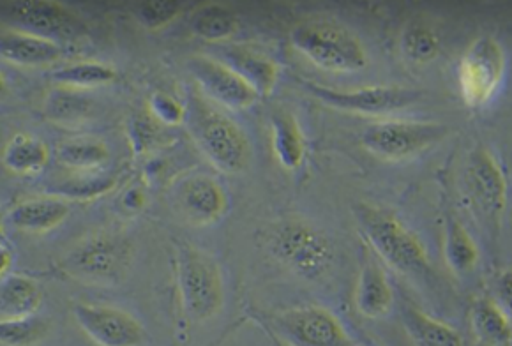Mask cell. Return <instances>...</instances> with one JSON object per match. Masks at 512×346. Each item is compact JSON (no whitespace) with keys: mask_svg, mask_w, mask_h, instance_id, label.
Instances as JSON below:
<instances>
[{"mask_svg":"<svg viewBox=\"0 0 512 346\" xmlns=\"http://www.w3.org/2000/svg\"><path fill=\"white\" fill-rule=\"evenodd\" d=\"M186 124L198 149L216 170L237 175L248 170L253 147L246 131L219 112L200 92H193L186 105Z\"/></svg>","mask_w":512,"mask_h":346,"instance_id":"6da1fadb","label":"cell"},{"mask_svg":"<svg viewBox=\"0 0 512 346\" xmlns=\"http://www.w3.org/2000/svg\"><path fill=\"white\" fill-rule=\"evenodd\" d=\"M354 212L369 248L392 271L403 276H426L430 272L426 246L394 212L371 204L357 205Z\"/></svg>","mask_w":512,"mask_h":346,"instance_id":"7a4b0ae2","label":"cell"},{"mask_svg":"<svg viewBox=\"0 0 512 346\" xmlns=\"http://www.w3.org/2000/svg\"><path fill=\"white\" fill-rule=\"evenodd\" d=\"M290 43L302 57L329 73H359L368 68V50L362 39L345 23L329 18H311L297 23Z\"/></svg>","mask_w":512,"mask_h":346,"instance_id":"3957f363","label":"cell"},{"mask_svg":"<svg viewBox=\"0 0 512 346\" xmlns=\"http://www.w3.org/2000/svg\"><path fill=\"white\" fill-rule=\"evenodd\" d=\"M267 248L279 264L308 279L317 281L334 265V246L318 226L299 218H288L271 226Z\"/></svg>","mask_w":512,"mask_h":346,"instance_id":"277c9868","label":"cell"},{"mask_svg":"<svg viewBox=\"0 0 512 346\" xmlns=\"http://www.w3.org/2000/svg\"><path fill=\"white\" fill-rule=\"evenodd\" d=\"M177 283L184 313L193 322H209L225 306V279L218 262L204 249L182 246Z\"/></svg>","mask_w":512,"mask_h":346,"instance_id":"5b68a950","label":"cell"},{"mask_svg":"<svg viewBox=\"0 0 512 346\" xmlns=\"http://www.w3.org/2000/svg\"><path fill=\"white\" fill-rule=\"evenodd\" d=\"M451 128L444 122L385 121L361 135L362 147L384 161H407L444 142Z\"/></svg>","mask_w":512,"mask_h":346,"instance_id":"8992f818","label":"cell"},{"mask_svg":"<svg viewBox=\"0 0 512 346\" xmlns=\"http://www.w3.org/2000/svg\"><path fill=\"white\" fill-rule=\"evenodd\" d=\"M505 66L504 46L497 38L484 34L474 39L458 64L463 103L472 110L488 105L504 82Z\"/></svg>","mask_w":512,"mask_h":346,"instance_id":"52a82bcc","label":"cell"},{"mask_svg":"<svg viewBox=\"0 0 512 346\" xmlns=\"http://www.w3.org/2000/svg\"><path fill=\"white\" fill-rule=\"evenodd\" d=\"M131 262V246L119 235L98 234L87 237L62 260L69 276L91 283H110L121 279Z\"/></svg>","mask_w":512,"mask_h":346,"instance_id":"ba28073f","label":"cell"},{"mask_svg":"<svg viewBox=\"0 0 512 346\" xmlns=\"http://www.w3.org/2000/svg\"><path fill=\"white\" fill-rule=\"evenodd\" d=\"M272 331L287 346H355L338 316L322 306H297L271 318Z\"/></svg>","mask_w":512,"mask_h":346,"instance_id":"9c48e42d","label":"cell"},{"mask_svg":"<svg viewBox=\"0 0 512 346\" xmlns=\"http://www.w3.org/2000/svg\"><path fill=\"white\" fill-rule=\"evenodd\" d=\"M306 89L322 105L338 112L357 115H389L422 99L424 92L400 85H371L354 91H338L324 85L306 83Z\"/></svg>","mask_w":512,"mask_h":346,"instance_id":"30bf717a","label":"cell"},{"mask_svg":"<svg viewBox=\"0 0 512 346\" xmlns=\"http://www.w3.org/2000/svg\"><path fill=\"white\" fill-rule=\"evenodd\" d=\"M73 316L80 331L98 346H144L147 331L128 311L106 304H75Z\"/></svg>","mask_w":512,"mask_h":346,"instance_id":"8fae6325","label":"cell"},{"mask_svg":"<svg viewBox=\"0 0 512 346\" xmlns=\"http://www.w3.org/2000/svg\"><path fill=\"white\" fill-rule=\"evenodd\" d=\"M9 20L16 23L15 29L31 32L39 38L71 41L85 34V22L73 9L55 0H29L15 2L8 11Z\"/></svg>","mask_w":512,"mask_h":346,"instance_id":"7c38bea8","label":"cell"},{"mask_svg":"<svg viewBox=\"0 0 512 346\" xmlns=\"http://www.w3.org/2000/svg\"><path fill=\"white\" fill-rule=\"evenodd\" d=\"M188 71L205 99L228 110H248L260 99L241 76L212 55H193L188 59Z\"/></svg>","mask_w":512,"mask_h":346,"instance_id":"4fadbf2b","label":"cell"},{"mask_svg":"<svg viewBox=\"0 0 512 346\" xmlns=\"http://www.w3.org/2000/svg\"><path fill=\"white\" fill-rule=\"evenodd\" d=\"M172 198L182 218L193 226L216 225L228 212L225 186L207 173H193L175 182Z\"/></svg>","mask_w":512,"mask_h":346,"instance_id":"5bb4252c","label":"cell"},{"mask_svg":"<svg viewBox=\"0 0 512 346\" xmlns=\"http://www.w3.org/2000/svg\"><path fill=\"white\" fill-rule=\"evenodd\" d=\"M468 188L484 214L498 219L507 204V181L497 158L484 147H477L468 159Z\"/></svg>","mask_w":512,"mask_h":346,"instance_id":"9a60e30c","label":"cell"},{"mask_svg":"<svg viewBox=\"0 0 512 346\" xmlns=\"http://www.w3.org/2000/svg\"><path fill=\"white\" fill-rule=\"evenodd\" d=\"M225 66L232 69L235 75L241 76L244 82L260 96H271L279 80L278 64L264 53L249 50L244 46H219L218 55H212Z\"/></svg>","mask_w":512,"mask_h":346,"instance_id":"2e32d148","label":"cell"},{"mask_svg":"<svg viewBox=\"0 0 512 346\" xmlns=\"http://www.w3.org/2000/svg\"><path fill=\"white\" fill-rule=\"evenodd\" d=\"M0 59L22 68H50L62 59V46L31 32H0Z\"/></svg>","mask_w":512,"mask_h":346,"instance_id":"e0dca14e","label":"cell"},{"mask_svg":"<svg viewBox=\"0 0 512 346\" xmlns=\"http://www.w3.org/2000/svg\"><path fill=\"white\" fill-rule=\"evenodd\" d=\"M71 205L61 196L45 195L23 200L8 214L9 225L23 234H46L68 219Z\"/></svg>","mask_w":512,"mask_h":346,"instance_id":"ac0fdd59","label":"cell"},{"mask_svg":"<svg viewBox=\"0 0 512 346\" xmlns=\"http://www.w3.org/2000/svg\"><path fill=\"white\" fill-rule=\"evenodd\" d=\"M355 309L369 320H378L391 313L394 290L384 269L375 260L362 265L354 294Z\"/></svg>","mask_w":512,"mask_h":346,"instance_id":"d6986e66","label":"cell"},{"mask_svg":"<svg viewBox=\"0 0 512 346\" xmlns=\"http://www.w3.org/2000/svg\"><path fill=\"white\" fill-rule=\"evenodd\" d=\"M274 158L287 172H297L306 159V138L294 113L278 108L271 113Z\"/></svg>","mask_w":512,"mask_h":346,"instance_id":"ffe728a7","label":"cell"},{"mask_svg":"<svg viewBox=\"0 0 512 346\" xmlns=\"http://www.w3.org/2000/svg\"><path fill=\"white\" fill-rule=\"evenodd\" d=\"M470 325L484 346H511V318L507 309L490 297H481L470 308Z\"/></svg>","mask_w":512,"mask_h":346,"instance_id":"44dd1931","label":"cell"},{"mask_svg":"<svg viewBox=\"0 0 512 346\" xmlns=\"http://www.w3.org/2000/svg\"><path fill=\"white\" fill-rule=\"evenodd\" d=\"M41 302L43 290L34 279L20 274L0 279V322L38 315Z\"/></svg>","mask_w":512,"mask_h":346,"instance_id":"7402d4cb","label":"cell"},{"mask_svg":"<svg viewBox=\"0 0 512 346\" xmlns=\"http://www.w3.org/2000/svg\"><path fill=\"white\" fill-rule=\"evenodd\" d=\"M55 156L71 172H99L110 161V149L98 136H71L57 145Z\"/></svg>","mask_w":512,"mask_h":346,"instance_id":"603a6c76","label":"cell"},{"mask_svg":"<svg viewBox=\"0 0 512 346\" xmlns=\"http://www.w3.org/2000/svg\"><path fill=\"white\" fill-rule=\"evenodd\" d=\"M52 159L50 147L41 138L27 133L13 136L2 149V165L15 175L43 172Z\"/></svg>","mask_w":512,"mask_h":346,"instance_id":"cb8c5ba5","label":"cell"},{"mask_svg":"<svg viewBox=\"0 0 512 346\" xmlns=\"http://www.w3.org/2000/svg\"><path fill=\"white\" fill-rule=\"evenodd\" d=\"M401 318L414 346H463V336L454 327L407 304Z\"/></svg>","mask_w":512,"mask_h":346,"instance_id":"d4e9b609","label":"cell"},{"mask_svg":"<svg viewBox=\"0 0 512 346\" xmlns=\"http://www.w3.org/2000/svg\"><path fill=\"white\" fill-rule=\"evenodd\" d=\"M189 27L198 38L211 43H225L239 31V18L226 4L207 2L193 11Z\"/></svg>","mask_w":512,"mask_h":346,"instance_id":"484cf974","label":"cell"},{"mask_svg":"<svg viewBox=\"0 0 512 346\" xmlns=\"http://www.w3.org/2000/svg\"><path fill=\"white\" fill-rule=\"evenodd\" d=\"M53 82L59 87H68L76 91H87L96 87H105L117 82V69L112 64L101 61H76L55 69Z\"/></svg>","mask_w":512,"mask_h":346,"instance_id":"4316f807","label":"cell"},{"mask_svg":"<svg viewBox=\"0 0 512 346\" xmlns=\"http://www.w3.org/2000/svg\"><path fill=\"white\" fill-rule=\"evenodd\" d=\"M445 262L456 276H468L479 264V248L474 237L458 219H449L445 228L444 239Z\"/></svg>","mask_w":512,"mask_h":346,"instance_id":"83f0119b","label":"cell"},{"mask_svg":"<svg viewBox=\"0 0 512 346\" xmlns=\"http://www.w3.org/2000/svg\"><path fill=\"white\" fill-rule=\"evenodd\" d=\"M92 110L94 105L91 99L83 96L82 91L59 87V85L48 92L43 101V113L46 119L62 126H71L89 119Z\"/></svg>","mask_w":512,"mask_h":346,"instance_id":"f1b7e54d","label":"cell"},{"mask_svg":"<svg viewBox=\"0 0 512 346\" xmlns=\"http://www.w3.org/2000/svg\"><path fill=\"white\" fill-rule=\"evenodd\" d=\"M400 50L401 55L412 64H430L440 55V36L428 23L412 20L401 31Z\"/></svg>","mask_w":512,"mask_h":346,"instance_id":"f546056e","label":"cell"},{"mask_svg":"<svg viewBox=\"0 0 512 346\" xmlns=\"http://www.w3.org/2000/svg\"><path fill=\"white\" fill-rule=\"evenodd\" d=\"M115 177L105 172H71L66 181H62L53 195L64 200H91L106 195L115 188Z\"/></svg>","mask_w":512,"mask_h":346,"instance_id":"4dcf8cb0","label":"cell"},{"mask_svg":"<svg viewBox=\"0 0 512 346\" xmlns=\"http://www.w3.org/2000/svg\"><path fill=\"white\" fill-rule=\"evenodd\" d=\"M50 334V320L32 315L0 322V346H38Z\"/></svg>","mask_w":512,"mask_h":346,"instance_id":"1f68e13d","label":"cell"},{"mask_svg":"<svg viewBox=\"0 0 512 346\" xmlns=\"http://www.w3.org/2000/svg\"><path fill=\"white\" fill-rule=\"evenodd\" d=\"M186 8L179 0H145L138 2L133 8L136 22L149 31H161L182 15Z\"/></svg>","mask_w":512,"mask_h":346,"instance_id":"d6a6232c","label":"cell"},{"mask_svg":"<svg viewBox=\"0 0 512 346\" xmlns=\"http://www.w3.org/2000/svg\"><path fill=\"white\" fill-rule=\"evenodd\" d=\"M149 113L165 126H179L186 121V105L166 92H154L149 98Z\"/></svg>","mask_w":512,"mask_h":346,"instance_id":"836d02e7","label":"cell"},{"mask_svg":"<svg viewBox=\"0 0 512 346\" xmlns=\"http://www.w3.org/2000/svg\"><path fill=\"white\" fill-rule=\"evenodd\" d=\"M145 204V195L142 189H129L126 196H124V207L128 211H140Z\"/></svg>","mask_w":512,"mask_h":346,"instance_id":"e575fe53","label":"cell"},{"mask_svg":"<svg viewBox=\"0 0 512 346\" xmlns=\"http://www.w3.org/2000/svg\"><path fill=\"white\" fill-rule=\"evenodd\" d=\"M11 262H13V255H11V251H9L4 244H0V279H4L8 276Z\"/></svg>","mask_w":512,"mask_h":346,"instance_id":"d590c367","label":"cell"},{"mask_svg":"<svg viewBox=\"0 0 512 346\" xmlns=\"http://www.w3.org/2000/svg\"><path fill=\"white\" fill-rule=\"evenodd\" d=\"M6 94H8V82H6V78H4L2 71H0V99L6 98Z\"/></svg>","mask_w":512,"mask_h":346,"instance_id":"8d00e7d4","label":"cell"}]
</instances>
